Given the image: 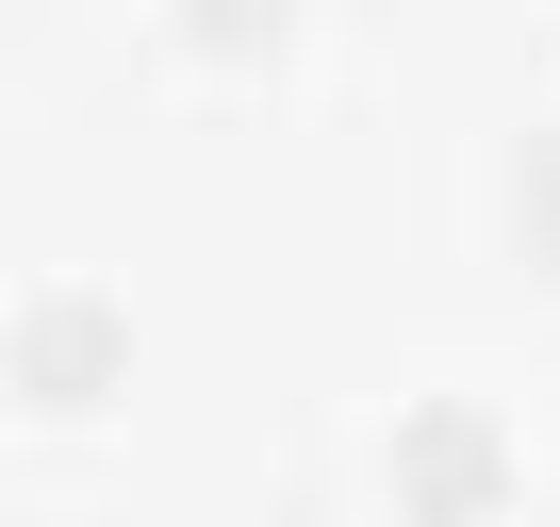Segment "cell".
Wrapping results in <instances>:
<instances>
[{"mask_svg":"<svg viewBox=\"0 0 560 527\" xmlns=\"http://www.w3.org/2000/svg\"><path fill=\"white\" fill-rule=\"evenodd\" d=\"M280 0H182V50H264Z\"/></svg>","mask_w":560,"mask_h":527,"instance_id":"obj_4","label":"cell"},{"mask_svg":"<svg viewBox=\"0 0 560 527\" xmlns=\"http://www.w3.org/2000/svg\"><path fill=\"white\" fill-rule=\"evenodd\" d=\"M396 511L412 527H494L511 511V429L478 396H412L396 412Z\"/></svg>","mask_w":560,"mask_h":527,"instance_id":"obj_1","label":"cell"},{"mask_svg":"<svg viewBox=\"0 0 560 527\" xmlns=\"http://www.w3.org/2000/svg\"><path fill=\"white\" fill-rule=\"evenodd\" d=\"M511 198H527V247L560 264V132H527V165H511Z\"/></svg>","mask_w":560,"mask_h":527,"instance_id":"obj_3","label":"cell"},{"mask_svg":"<svg viewBox=\"0 0 560 527\" xmlns=\"http://www.w3.org/2000/svg\"><path fill=\"white\" fill-rule=\"evenodd\" d=\"M116 363H132L116 297H34V314H18V396H34V412H100Z\"/></svg>","mask_w":560,"mask_h":527,"instance_id":"obj_2","label":"cell"}]
</instances>
